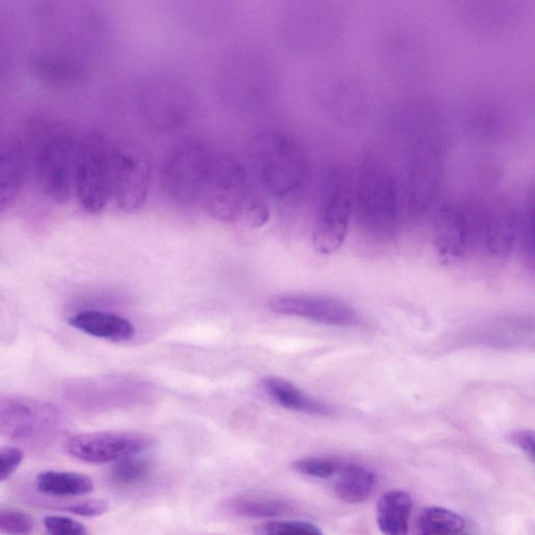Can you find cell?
Masks as SVG:
<instances>
[{"label":"cell","instance_id":"6da1fadb","mask_svg":"<svg viewBox=\"0 0 535 535\" xmlns=\"http://www.w3.org/2000/svg\"><path fill=\"white\" fill-rule=\"evenodd\" d=\"M168 195L185 206H199L216 220L260 228L270 219L266 194L239 160L199 143H185L167 161Z\"/></svg>","mask_w":535,"mask_h":535},{"label":"cell","instance_id":"7a4b0ae2","mask_svg":"<svg viewBox=\"0 0 535 535\" xmlns=\"http://www.w3.org/2000/svg\"><path fill=\"white\" fill-rule=\"evenodd\" d=\"M150 170L146 153L136 146L114 143L96 133L80 136L74 195L90 215L110 205L133 213L146 202Z\"/></svg>","mask_w":535,"mask_h":535},{"label":"cell","instance_id":"3957f363","mask_svg":"<svg viewBox=\"0 0 535 535\" xmlns=\"http://www.w3.org/2000/svg\"><path fill=\"white\" fill-rule=\"evenodd\" d=\"M249 170L263 192L279 200L295 197L305 190L312 175L308 153L295 138L263 131L250 144Z\"/></svg>","mask_w":535,"mask_h":535},{"label":"cell","instance_id":"277c9868","mask_svg":"<svg viewBox=\"0 0 535 535\" xmlns=\"http://www.w3.org/2000/svg\"><path fill=\"white\" fill-rule=\"evenodd\" d=\"M354 215L371 235L389 237L402 211V185L376 155L359 159L352 177Z\"/></svg>","mask_w":535,"mask_h":535},{"label":"cell","instance_id":"5b68a950","mask_svg":"<svg viewBox=\"0 0 535 535\" xmlns=\"http://www.w3.org/2000/svg\"><path fill=\"white\" fill-rule=\"evenodd\" d=\"M80 136L57 125L37 129L30 148L32 165L41 192L56 203L74 196Z\"/></svg>","mask_w":535,"mask_h":535},{"label":"cell","instance_id":"8992f818","mask_svg":"<svg viewBox=\"0 0 535 535\" xmlns=\"http://www.w3.org/2000/svg\"><path fill=\"white\" fill-rule=\"evenodd\" d=\"M354 215L352 177L341 168L324 175L313 231L317 252L332 254L344 243Z\"/></svg>","mask_w":535,"mask_h":535},{"label":"cell","instance_id":"52a82bcc","mask_svg":"<svg viewBox=\"0 0 535 535\" xmlns=\"http://www.w3.org/2000/svg\"><path fill=\"white\" fill-rule=\"evenodd\" d=\"M478 203L441 205L434 220V241L440 257L455 262L477 244Z\"/></svg>","mask_w":535,"mask_h":535},{"label":"cell","instance_id":"ba28073f","mask_svg":"<svg viewBox=\"0 0 535 535\" xmlns=\"http://www.w3.org/2000/svg\"><path fill=\"white\" fill-rule=\"evenodd\" d=\"M153 446V437L143 433L96 432L72 437L66 443V450L82 461L103 464L136 457Z\"/></svg>","mask_w":535,"mask_h":535},{"label":"cell","instance_id":"9c48e42d","mask_svg":"<svg viewBox=\"0 0 535 535\" xmlns=\"http://www.w3.org/2000/svg\"><path fill=\"white\" fill-rule=\"evenodd\" d=\"M59 420V412L52 405L21 395L0 393V433L32 437L54 429Z\"/></svg>","mask_w":535,"mask_h":535},{"label":"cell","instance_id":"30bf717a","mask_svg":"<svg viewBox=\"0 0 535 535\" xmlns=\"http://www.w3.org/2000/svg\"><path fill=\"white\" fill-rule=\"evenodd\" d=\"M270 309L286 316L300 317L332 327H353L358 324L356 311L338 299L305 295H279L269 301Z\"/></svg>","mask_w":535,"mask_h":535},{"label":"cell","instance_id":"8fae6325","mask_svg":"<svg viewBox=\"0 0 535 535\" xmlns=\"http://www.w3.org/2000/svg\"><path fill=\"white\" fill-rule=\"evenodd\" d=\"M443 179V166L432 148H420L414 154L405 183V202L413 214H424L434 204Z\"/></svg>","mask_w":535,"mask_h":535},{"label":"cell","instance_id":"7c38bea8","mask_svg":"<svg viewBox=\"0 0 535 535\" xmlns=\"http://www.w3.org/2000/svg\"><path fill=\"white\" fill-rule=\"evenodd\" d=\"M31 168L30 148L14 137L0 151V214L8 211L25 188Z\"/></svg>","mask_w":535,"mask_h":535},{"label":"cell","instance_id":"4fadbf2b","mask_svg":"<svg viewBox=\"0 0 535 535\" xmlns=\"http://www.w3.org/2000/svg\"><path fill=\"white\" fill-rule=\"evenodd\" d=\"M68 323L85 334L113 342L128 341L135 336L129 320L111 313L84 311L69 318Z\"/></svg>","mask_w":535,"mask_h":535},{"label":"cell","instance_id":"5bb4252c","mask_svg":"<svg viewBox=\"0 0 535 535\" xmlns=\"http://www.w3.org/2000/svg\"><path fill=\"white\" fill-rule=\"evenodd\" d=\"M413 500L401 490L386 492L379 500L377 523L383 535H407Z\"/></svg>","mask_w":535,"mask_h":535},{"label":"cell","instance_id":"9a60e30c","mask_svg":"<svg viewBox=\"0 0 535 535\" xmlns=\"http://www.w3.org/2000/svg\"><path fill=\"white\" fill-rule=\"evenodd\" d=\"M377 476L359 464H345L339 469L335 480V493L346 503L359 504L374 495Z\"/></svg>","mask_w":535,"mask_h":535},{"label":"cell","instance_id":"2e32d148","mask_svg":"<svg viewBox=\"0 0 535 535\" xmlns=\"http://www.w3.org/2000/svg\"><path fill=\"white\" fill-rule=\"evenodd\" d=\"M263 385L269 397L286 409L318 416H328L333 413L329 405L310 397L286 380L267 378L263 381Z\"/></svg>","mask_w":535,"mask_h":535},{"label":"cell","instance_id":"e0dca14e","mask_svg":"<svg viewBox=\"0 0 535 535\" xmlns=\"http://www.w3.org/2000/svg\"><path fill=\"white\" fill-rule=\"evenodd\" d=\"M416 535H474L467 521L444 507H428L418 518Z\"/></svg>","mask_w":535,"mask_h":535},{"label":"cell","instance_id":"ac0fdd59","mask_svg":"<svg viewBox=\"0 0 535 535\" xmlns=\"http://www.w3.org/2000/svg\"><path fill=\"white\" fill-rule=\"evenodd\" d=\"M38 491L55 497H79L93 491V482L78 473L48 471L37 478Z\"/></svg>","mask_w":535,"mask_h":535},{"label":"cell","instance_id":"d6986e66","mask_svg":"<svg viewBox=\"0 0 535 535\" xmlns=\"http://www.w3.org/2000/svg\"><path fill=\"white\" fill-rule=\"evenodd\" d=\"M231 509L245 518H277L288 513L290 505L274 498L247 496L232 501Z\"/></svg>","mask_w":535,"mask_h":535},{"label":"cell","instance_id":"ffe728a7","mask_svg":"<svg viewBox=\"0 0 535 535\" xmlns=\"http://www.w3.org/2000/svg\"><path fill=\"white\" fill-rule=\"evenodd\" d=\"M151 472L152 464L150 461L131 457L116 462L112 470V478L115 483L133 485L146 480Z\"/></svg>","mask_w":535,"mask_h":535},{"label":"cell","instance_id":"44dd1931","mask_svg":"<svg viewBox=\"0 0 535 535\" xmlns=\"http://www.w3.org/2000/svg\"><path fill=\"white\" fill-rule=\"evenodd\" d=\"M34 526L33 518L25 511L0 505V534L30 535Z\"/></svg>","mask_w":535,"mask_h":535},{"label":"cell","instance_id":"7402d4cb","mask_svg":"<svg viewBox=\"0 0 535 535\" xmlns=\"http://www.w3.org/2000/svg\"><path fill=\"white\" fill-rule=\"evenodd\" d=\"M292 467L301 475L325 480L337 475L341 463L332 458L310 457L295 461Z\"/></svg>","mask_w":535,"mask_h":535},{"label":"cell","instance_id":"603a6c76","mask_svg":"<svg viewBox=\"0 0 535 535\" xmlns=\"http://www.w3.org/2000/svg\"><path fill=\"white\" fill-rule=\"evenodd\" d=\"M259 535H324L313 523L306 521H271L257 527Z\"/></svg>","mask_w":535,"mask_h":535},{"label":"cell","instance_id":"cb8c5ba5","mask_svg":"<svg viewBox=\"0 0 535 535\" xmlns=\"http://www.w3.org/2000/svg\"><path fill=\"white\" fill-rule=\"evenodd\" d=\"M44 526L49 535H89L83 524L66 517H46Z\"/></svg>","mask_w":535,"mask_h":535},{"label":"cell","instance_id":"d4e9b609","mask_svg":"<svg viewBox=\"0 0 535 535\" xmlns=\"http://www.w3.org/2000/svg\"><path fill=\"white\" fill-rule=\"evenodd\" d=\"M22 460L23 452L19 448L0 449V482L9 479L18 470Z\"/></svg>","mask_w":535,"mask_h":535},{"label":"cell","instance_id":"484cf974","mask_svg":"<svg viewBox=\"0 0 535 535\" xmlns=\"http://www.w3.org/2000/svg\"><path fill=\"white\" fill-rule=\"evenodd\" d=\"M109 509V504L106 500L102 499H93L86 500L67 508L71 513L80 516V517H100L107 513Z\"/></svg>","mask_w":535,"mask_h":535},{"label":"cell","instance_id":"4316f807","mask_svg":"<svg viewBox=\"0 0 535 535\" xmlns=\"http://www.w3.org/2000/svg\"><path fill=\"white\" fill-rule=\"evenodd\" d=\"M510 441L519 448L531 462H534V433L529 430H521L510 435Z\"/></svg>","mask_w":535,"mask_h":535}]
</instances>
